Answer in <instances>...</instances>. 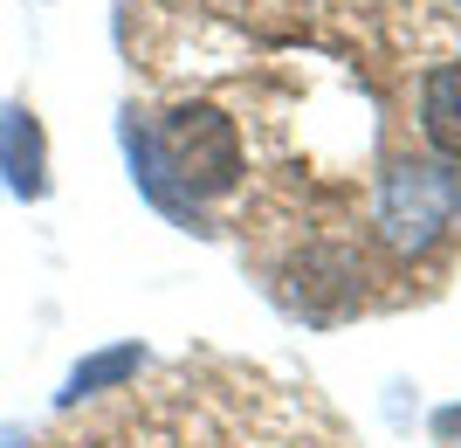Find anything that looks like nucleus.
Listing matches in <instances>:
<instances>
[{"label":"nucleus","instance_id":"f257e3e1","mask_svg":"<svg viewBox=\"0 0 461 448\" xmlns=\"http://www.w3.org/2000/svg\"><path fill=\"white\" fill-rule=\"evenodd\" d=\"M145 49L158 77L193 90H221V111L262 159L276 152L283 124L338 111L358 145L379 152V117L406 56L455 49L427 0H145Z\"/></svg>","mask_w":461,"mask_h":448},{"label":"nucleus","instance_id":"f03ea898","mask_svg":"<svg viewBox=\"0 0 461 448\" xmlns=\"http://www.w3.org/2000/svg\"><path fill=\"white\" fill-rule=\"evenodd\" d=\"M62 448H330V434L289 387L234 366H179Z\"/></svg>","mask_w":461,"mask_h":448},{"label":"nucleus","instance_id":"7ed1b4c3","mask_svg":"<svg viewBox=\"0 0 461 448\" xmlns=\"http://www.w3.org/2000/svg\"><path fill=\"white\" fill-rule=\"evenodd\" d=\"M461 221V173L447 159H393L372 194V228L393 255L441 249L447 228Z\"/></svg>","mask_w":461,"mask_h":448},{"label":"nucleus","instance_id":"20e7f679","mask_svg":"<svg viewBox=\"0 0 461 448\" xmlns=\"http://www.w3.org/2000/svg\"><path fill=\"white\" fill-rule=\"evenodd\" d=\"M158 138V159H166V173H173L179 200L200 207V200H221L241 187L249 173V159H241V132H234V117L221 104H173V111L152 124Z\"/></svg>","mask_w":461,"mask_h":448},{"label":"nucleus","instance_id":"39448f33","mask_svg":"<svg viewBox=\"0 0 461 448\" xmlns=\"http://www.w3.org/2000/svg\"><path fill=\"white\" fill-rule=\"evenodd\" d=\"M358 290H366V262H358V249L351 242H310L296 262H289V304L303 317H317V325H330V317L358 311Z\"/></svg>","mask_w":461,"mask_h":448},{"label":"nucleus","instance_id":"423d86ee","mask_svg":"<svg viewBox=\"0 0 461 448\" xmlns=\"http://www.w3.org/2000/svg\"><path fill=\"white\" fill-rule=\"evenodd\" d=\"M0 173L21 200L49 194V138H41L28 104H0Z\"/></svg>","mask_w":461,"mask_h":448},{"label":"nucleus","instance_id":"0eeeda50","mask_svg":"<svg viewBox=\"0 0 461 448\" xmlns=\"http://www.w3.org/2000/svg\"><path fill=\"white\" fill-rule=\"evenodd\" d=\"M420 132L447 166L461 159V56H441L434 69H420Z\"/></svg>","mask_w":461,"mask_h":448},{"label":"nucleus","instance_id":"6e6552de","mask_svg":"<svg viewBox=\"0 0 461 448\" xmlns=\"http://www.w3.org/2000/svg\"><path fill=\"white\" fill-rule=\"evenodd\" d=\"M138 372H145V352H138V345H111V352H96V359H83V366L69 372V387H62V407H83V400H104V393L131 387Z\"/></svg>","mask_w":461,"mask_h":448},{"label":"nucleus","instance_id":"1a4fd4ad","mask_svg":"<svg viewBox=\"0 0 461 448\" xmlns=\"http://www.w3.org/2000/svg\"><path fill=\"white\" fill-rule=\"evenodd\" d=\"M434 428H441V434H461V407H447L441 421H434Z\"/></svg>","mask_w":461,"mask_h":448}]
</instances>
